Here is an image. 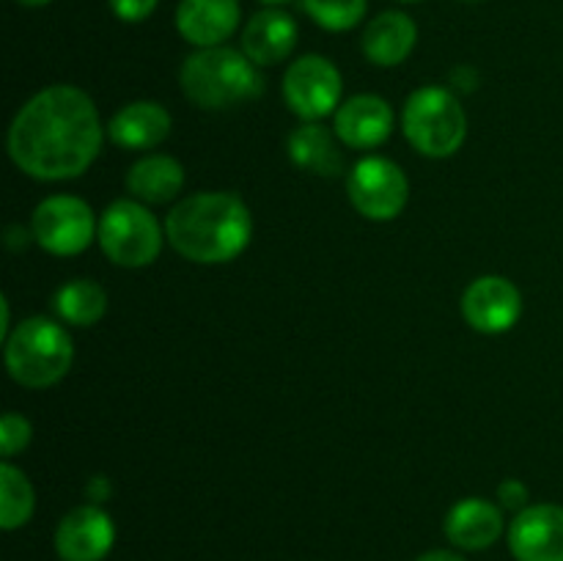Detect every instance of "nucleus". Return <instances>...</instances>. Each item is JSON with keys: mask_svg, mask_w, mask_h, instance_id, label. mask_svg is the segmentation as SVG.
I'll return each mask as SVG.
<instances>
[{"mask_svg": "<svg viewBox=\"0 0 563 561\" xmlns=\"http://www.w3.org/2000/svg\"><path fill=\"white\" fill-rule=\"evenodd\" d=\"M97 240L104 256L119 267H146L163 251V229L146 204L135 198H119L108 204L99 218Z\"/></svg>", "mask_w": 563, "mask_h": 561, "instance_id": "423d86ee", "label": "nucleus"}, {"mask_svg": "<svg viewBox=\"0 0 563 561\" xmlns=\"http://www.w3.org/2000/svg\"><path fill=\"white\" fill-rule=\"evenodd\" d=\"M498 501L500 506L515 512H522L526 506H531L528 504V487L520 482V479H506V482L498 487Z\"/></svg>", "mask_w": 563, "mask_h": 561, "instance_id": "a878e982", "label": "nucleus"}, {"mask_svg": "<svg viewBox=\"0 0 563 561\" xmlns=\"http://www.w3.org/2000/svg\"><path fill=\"white\" fill-rule=\"evenodd\" d=\"M258 3H264V6H275V9H278V6L291 3V0H258Z\"/></svg>", "mask_w": 563, "mask_h": 561, "instance_id": "7c9ffc66", "label": "nucleus"}, {"mask_svg": "<svg viewBox=\"0 0 563 561\" xmlns=\"http://www.w3.org/2000/svg\"><path fill=\"white\" fill-rule=\"evenodd\" d=\"M418 42V25L405 11H383L366 25L361 38L363 55L374 66H399L410 58Z\"/></svg>", "mask_w": 563, "mask_h": 561, "instance_id": "f3484780", "label": "nucleus"}, {"mask_svg": "<svg viewBox=\"0 0 563 561\" xmlns=\"http://www.w3.org/2000/svg\"><path fill=\"white\" fill-rule=\"evenodd\" d=\"M306 14L330 33H344L361 25L368 0H302Z\"/></svg>", "mask_w": 563, "mask_h": 561, "instance_id": "5701e85b", "label": "nucleus"}, {"mask_svg": "<svg viewBox=\"0 0 563 561\" xmlns=\"http://www.w3.org/2000/svg\"><path fill=\"white\" fill-rule=\"evenodd\" d=\"M399 3H418V0H399Z\"/></svg>", "mask_w": 563, "mask_h": 561, "instance_id": "2f4dec72", "label": "nucleus"}, {"mask_svg": "<svg viewBox=\"0 0 563 561\" xmlns=\"http://www.w3.org/2000/svg\"><path fill=\"white\" fill-rule=\"evenodd\" d=\"M115 526L97 504H82L60 517L55 528V550L60 561H102L113 550Z\"/></svg>", "mask_w": 563, "mask_h": 561, "instance_id": "9b49d317", "label": "nucleus"}, {"mask_svg": "<svg viewBox=\"0 0 563 561\" xmlns=\"http://www.w3.org/2000/svg\"><path fill=\"white\" fill-rule=\"evenodd\" d=\"M522 314V295L504 275H482L462 295V317L478 333H506Z\"/></svg>", "mask_w": 563, "mask_h": 561, "instance_id": "9d476101", "label": "nucleus"}, {"mask_svg": "<svg viewBox=\"0 0 563 561\" xmlns=\"http://www.w3.org/2000/svg\"><path fill=\"white\" fill-rule=\"evenodd\" d=\"M242 22L240 0H179L176 31L192 47H220Z\"/></svg>", "mask_w": 563, "mask_h": 561, "instance_id": "ddd939ff", "label": "nucleus"}, {"mask_svg": "<svg viewBox=\"0 0 563 561\" xmlns=\"http://www.w3.org/2000/svg\"><path fill=\"white\" fill-rule=\"evenodd\" d=\"M335 135L350 148H374L388 141L394 130V110L377 94H357L335 110Z\"/></svg>", "mask_w": 563, "mask_h": 561, "instance_id": "4468645a", "label": "nucleus"}, {"mask_svg": "<svg viewBox=\"0 0 563 561\" xmlns=\"http://www.w3.org/2000/svg\"><path fill=\"white\" fill-rule=\"evenodd\" d=\"M185 97L203 110H229L264 91L258 66L242 50L203 47L185 58L179 69Z\"/></svg>", "mask_w": 563, "mask_h": 561, "instance_id": "7ed1b4c3", "label": "nucleus"}, {"mask_svg": "<svg viewBox=\"0 0 563 561\" xmlns=\"http://www.w3.org/2000/svg\"><path fill=\"white\" fill-rule=\"evenodd\" d=\"M504 512L493 501L465 498L445 515V537L460 550L493 548L504 537Z\"/></svg>", "mask_w": 563, "mask_h": 561, "instance_id": "dca6fc26", "label": "nucleus"}, {"mask_svg": "<svg viewBox=\"0 0 563 561\" xmlns=\"http://www.w3.org/2000/svg\"><path fill=\"white\" fill-rule=\"evenodd\" d=\"M346 193L350 201L363 218L368 220H394L410 198V182L405 170L388 157H363L352 165L346 176Z\"/></svg>", "mask_w": 563, "mask_h": 561, "instance_id": "0eeeda50", "label": "nucleus"}, {"mask_svg": "<svg viewBox=\"0 0 563 561\" xmlns=\"http://www.w3.org/2000/svg\"><path fill=\"white\" fill-rule=\"evenodd\" d=\"M451 82H454L456 88H462V91H473L478 82V75L471 66H456V69L451 72Z\"/></svg>", "mask_w": 563, "mask_h": 561, "instance_id": "bb28decb", "label": "nucleus"}, {"mask_svg": "<svg viewBox=\"0 0 563 561\" xmlns=\"http://www.w3.org/2000/svg\"><path fill=\"white\" fill-rule=\"evenodd\" d=\"M159 0H108L110 11L119 16L121 22H143L154 14Z\"/></svg>", "mask_w": 563, "mask_h": 561, "instance_id": "393cba45", "label": "nucleus"}, {"mask_svg": "<svg viewBox=\"0 0 563 561\" xmlns=\"http://www.w3.org/2000/svg\"><path fill=\"white\" fill-rule=\"evenodd\" d=\"M335 138L339 135H333L319 121H302L300 127L289 132L286 152L302 170H311L317 176H341L346 163Z\"/></svg>", "mask_w": 563, "mask_h": 561, "instance_id": "6ab92c4d", "label": "nucleus"}, {"mask_svg": "<svg viewBox=\"0 0 563 561\" xmlns=\"http://www.w3.org/2000/svg\"><path fill=\"white\" fill-rule=\"evenodd\" d=\"M185 187V168L168 154H148L126 170V190L141 204H168Z\"/></svg>", "mask_w": 563, "mask_h": 561, "instance_id": "aec40b11", "label": "nucleus"}, {"mask_svg": "<svg viewBox=\"0 0 563 561\" xmlns=\"http://www.w3.org/2000/svg\"><path fill=\"white\" fill-rule=\"evenodd\" d=\"M341 91L344 80L339 66L324 55H300L284 75L286 105L302 121H322L324 116L335 113L341 108Z\"/></svg>", "mask_w": 563, "mask_h": 561, "instance_id": "1a4fd4ad", "label": "nucleus"}, {"mask_svg": "<svg viewBox=\"0 0 563 561\" xmlns=\"http://www.w3.org/2000/svg\"><path fill=\"white\" fill-rule=\"evenodd\" d=\"M86 493H88V498H91V501H104V498H108V493H110L108 479H104V476H93L91 482H88Z\"/></svg>", "mask_w": 563, "mask_h": 561, "instance_id": "cd10ccee", "label": "nucleus"}, {"mask_svg": "<svg viewBox=\"0 0 563 561\" xmlns=\"http://www.w3.org/2000/svg\"><path fill=\"white\" fill-rule=\"evenodd\" d=\"M297 38H300V31H297L295 16L267 6L256 11L242 28V53L256 66H275L289 58L291 50L297 47Z\"/></svg>", "mask_w": 563, "mask_h": 561, "instance_id": "2eb2a0df", "label": "nucleus"}, {"mask_svg": "<svg viewBox=\"0 0 563 561\" xmlns=\"http://www.w3.org/2000/svg\"><path fill=\"white\" fill-rule=\"evenodd\" d=\"M509 548L517 561H563V506L531 504L517 512Z\"/></svg>", "mask_w": 563, "mask_h": 561, "instance_id": "f8f14e48", "label": "nucleus"}, {"mask_svg": "<svg viewBox=\"0 0 563 561\" xmlns=\"http://www.w3.org/2000/svg\"><path fill=\"white\" fill-rule=\"evenodd\" d=\"M31 435L33 427L25 416H20V413H5L3 421H0V451H3L5 460L14 457L16 451L25 449L31 443Z\"/></svg>", "mask_w": 563, "mask_h": 561, "instance_id": "b1692460", "label": "nucleus"}, {"mask_svg": "<svg viewBox=\"0 0 563 561\" xmlns=\"http://www.w3.org/2000/svg\"><path fill=\"white\" fill-rule=\"evenodd\" d=\"M33 506H36V495L25 473L11 462H3L0 465V526L5 531L25 526L33 515Z\"/></svg>", "mask_w": 563, "mask_h": 561, "instance_id": "4be33fe9", "label": "nucleus"}, {"mask_svg": "<svg viewBox=\"0 0 563 561\" xmlns=\"http://www.w3.org/2000/svg\"><path fill=\"white\" fill-rule=\"evenodd\" d=\"M20 6H25V9H42V6H49L53 0H16Z\"/></svg>", "mask_w": 563, "mask_h": 561, "instance_id": "c756f323", "label": "nucleus"}, {"mask_svg": "<svg viewBox=\"0 0 563 561\" xmlns=\"http://www.w3.org/2000/svg\"><path fill=\"white\" fill-rule=\"evenodd\" d=\"M416 561H465L460 553H454V550H429V553L418 556Z\"/></svg>", "mask_w": 563, "mask_h": 561, "instance_id": "c85d7f7f", "label": "nucleus"}, {"mask_svg": "<svg viewBox=\"0 0 563 561\" xmlns=\"http://www.w3.org/2000/svg\"><path fill=\"white\" fill-rule=\"evenodd\" d=\"M55 314L75 328H91L108 311V295L91 278H75L55 292Z\"/></svg>", "mask_w": 563, "mask_h": 561, "instance_id": "412c9836", "label": "nucleus"}, {"mask_svg": "<svg viewBox=\"0 0 563 561\" xmlns=\"http://www.w3.org/2000/svg\"><path fill=\"white\" fill-rule=\"evenodd\" d=\"M465 3H478V0H465Z\"/></svg>", "mask_w": 563, "mask_h": 561, "instance_id": "473e14b6", "label": "nucleus"}, {"mask_svg": "<svg viewBox=\"0 0 563 561\" xmlns=\"http://www.w3.org/2000/svg\"><path fill=\"white\" fill-rule=\"evenodd\" d=\"M401 130L412 148L427 157H451L465 143L467 116L449 88L423 86L407 97Z\"/></svg>", "mask_w": 563, "mask_h": 561, "instance_id": "39448f33", "label": "nucleus"}, {"mask_svg": "<svg viewBox=\"0 0 563 561\" xmlns=\"http://www.w3.org/2000/svg\"><path fill=\"white\" fill-rule=\"evenodd\" d=\"M108 135L121 148H152L170 135V113L159 102H130L110 119Z\"/></svg>", "mask_w": 563, "mask_h": 561, "instance_id": "a211bd4d", "label": "nucleus"}, {"mask_svg": "<svg viewBox=\"0 0 563 561\" xmlns=\"http://www.w3.org/2000/svg\"><path fill=\"white\" fill-rule=\"evenodd\" d=\"M165 237L187 262L225 264L251 242V209L234 193H196L170 209L165 218Z\"/></svg>", "mask_w": 563, "mask_h": 561, "instance_id": "f03ea898", "label": "nucleus"}, {"mask_svg": "<svg viewBox=\"0 0 563 561\" xmlns=\"http://www.w3.org/2000/svg\"><path fill=\"white\" fill-rule=\"evenodd\" d=\"M75 358L71 336L55 319L31 317L5 336V369L25 388H49L66 377Z\"/></svg>", "mask_w": 563, "mask_h": 561, "instance_id": "20e7f679", "label": "nucleus"}, {"mask_svg": "<svg viewBox=\"0 0 563 561\" xmlns=\"http://www.w3.org/2000/svg\"><path fill=\"white\" fill-rule=\"evenodd\" d=\"M99 223L77 196H49L33 209L31 237L53 256H77L91 245Z\"/></svg>", "mask_w": 563, "mask_h": 561, "instance_id": "6e6552de", "label": "nucleus"}, {"mask_svg": "<svg viewBox=\"0 0 563 561\" xmlns=\"http://www.w3.org/2000/svg\"><path fill=\"white\" fill-rule=\"evenodd\" d=\"M104 130L93 99L77 86H47L27 99L9 127V157L38 182L86 174L102 148Z\"/></svg>", "mask_w": 563, "mask_h": 561, "instance_id": "f257e3e1", "label": "nucleus"}]
</instances>
